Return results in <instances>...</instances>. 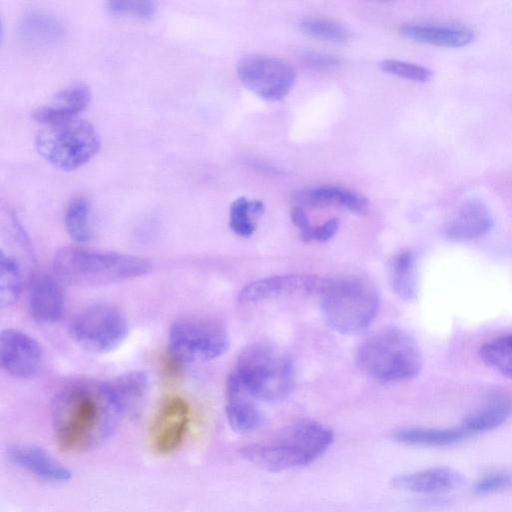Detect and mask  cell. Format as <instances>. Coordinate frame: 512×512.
Instances as JSON below:
<instances>
[{"label":"cell","instance_id":"d6a6232c","mask_svg":"<svg viewBox=\"0 0 512 512\" xmlns=\"http://www.w3.org/2000/svg\"><path fill=\"white\" fill-rule=\"evenodd\" d=\"M512 485V473L507 471L490 472L478 479L473 487L478 495L491 494Z\"/></svg>","mask_w":512,"mask_h":512},{"label":"cell","instance_id":"277c9868","mask_svg":"<svg viewBox=\"0 0 512 512\" xmlns=\"http://www.w3.org/2000/svg\"><path fill=\"white\" fill-rule=\"evenodd\" d=\"M354 358L361 371L385 383L410 380L422 368L417 343L398 327L381 328L365 337L358 344Z\"/></svg>","mask_w":512,"mask_h":512},{"label":"cell","instance_id":"83f0119b","mask_svg":"<svg viewBox=\"0 0 512 512\" xmlns=\"http://www.w3.org/2000/svg\"><path fill=\"white\" fill-rule=\"evenodd\" d=\"M479 354L487 366L512 379V334L483 343Z\"/></svg>","mask_w":512,"mask_h":512},{"label":"cell","instance_id":"ffe728a7","mask_svg":"<svg viewBox=\"0 0 512 512\" xmlns=\"http://www.w3.org/2000/svg\"><path fill=\"white\" fill-rule=\"evenodd\" d=\"M462 481L463 478L457 471L442 466L398 475L391 480V484L408 492L441 494L456 489Z\"/></svg>","mask_w":512,"mask_h":512},{"label":"cell","instance_id":"f546056e","mask_svg":"<svg viewBox=\"0 0 512 512\" xmlns=\"http://www.w3.org/2000/svg\"><path fill=\"white\" fill-rule=\"evenodd\" d=\"M300 29L307 35L328 42L342 43L348 39V31L341 24L321 18H308L300 23Z\"/></svg>","mask_w":512,"mask_h":512},{"label":"cell","instance_id":"ac0fdd59","mask_svg":"<svg viewBox=\"0 0 512 512\" xmlns=\"http://www.w3.org/2000/svg\"><path fill=\"white\" fill-rule=\"evenodd\" d=\"M9 460L36 476L49 482H64L70 479V470L45 450L32 445H14L7 450Z\"/></svg>","mask_w":512,"mask_h":512},{"label":"cell","instance_id":"d6986e66","mask_svg":"<svg viewBox=\"0 0 512 512\" xmlns=\"http://www.w3.org/2000/svg\"><path fill=\"white\" fill-rule=\"evenodd\" d=\"M293 199L309 207L340 206L359 215H365L369 210V201L365 196L335 185L304 188L295 191Z\"/></svg>","mask_w":512,"mask_h":512},{"label":"cell","instance_id":"4dcf8cb0","mask_svg":"<svg viewBox=\"0 0 512 512\" xmlns=\"http://www.w3.org/2000/svg\"><path fill=\"white\" fill-rule=\"evenodd\" d=\"M379 67L386 73L415 82H427L433 77V71L431 69L401 60H382L379 62Z\"/></svg>","mask_w":512,"mask_h":512},{"label":"cell","instance_id":"ba28073f","mask_svg":"<svg viewBox=\"0 0 512 512\" xmlns=\"http://www.w3.org/2000/svg\"><path fill=\"white\" fill-rule=\"evenodd\" d=\"M229 345L227 329L212 318H181L169 331L168 351L183 363L214 360L225 354Z\"/></svg>","mask_w":512,"mask_h":512},{"label":"cell","instance_id":"603a6c76","mask_svg":"<svg viewBox=\"0 0 512 512\" xmlns=\"http://www.w3.org/2000/svg\"><path fill=\"white\" fill-rule=\"evenodd\" d=\"M388 270L393 292L402 300H414L418 287L415 254L411 250L397 252L390 259Z\"/></svg>","mask_w":512,"mask_h":512},{"label":"cell","instance_id":"9c48e42d","mask_svg":"<svg viewBox=\"0 0 512 512\" xmlns=\"http://www.w3.org/2000/svg\"><path fill=\"white\" fill-rule=\"evenodd\" d=\"M70 332L80 347L91 353L103 354L123 342L128 324L125 315L114 305L95 303L75 315Z\"/></svg>","mask_w":512,"mask_h":512},{"label":"cell","instance_id":"4fadbf2b","mask_svg":"<svg viewBox=\"0 0 512 512\" xmlns=\"http://www.w3.org/2000/svg\"><path fill=\"white\" fill-rule=\"evenodd\" d=\"M325 280L306 274L275 275L258 279L241 289L238 299L254 303L275 297L320 293Z\"/></svg>","mask_w":512,"mask_h":512},{"label":"cell","instance_id":"d590c367","mask_svg":"<svg viewBox=\"0 0 512 512\" xmlns=\"http://www.w3.org/2000/svg\"><path fill=\"white\" fill-rule=\"evenodd\" d=\"M183 364V362L168 351L162 359V370L164 375L170 379L177 378L181 373Z\"/></svg>","mask_w":512,"mask_h":512},{"label":"cell","instance_id":"836d02e7","mask_svg":"<svg viewBox=\"0 0 512 512\" xmlns=\"http://www.w3.org/2000/svg\"><path fill=\"white\" fill-rule=\"evenodd\" d=\"M290 218L293 224L300 230V237L303 241H311L314 226L310 223L305 210L296 206L290 211Z\"/></svg>","mask_w":512,"mask_h":512},{"label":"cell","instance_id":"d4e9b609","mask_svg":"<svg viewBox=\"0 0 512 512\" xmlns=\"http://www.w3.org/2000/svg\"><path fill=\"white\" fill-rule=\"evenodd\" d=\"M511 413V404L497 398L465 417L462 429L467 433L485 432L502 425Z\"/></svg>","mask_w":512,"mask_h":512},{"label":"cell","instance_id":"8fae6325","mask_svg":"<svg viewBox=\"0 0 512 512\" xmlns=\"http://www.w3.org/2000/svg\"><path fill=\"white\" fill-rule=\"evenodd\" d=\"M191 425V408L182 397L170 395L162 399L148 429V442L153 452L168 455L176 452L186 440Z\"/></svg>","mask_w":512,"mask_h":512},{"label":"cell","instance_id":"8992f818","mask_svg":"<svg viewBox=\"0 0 512 512\" xmlns=\"http://www.w3.org/2000/svg\"><path fill=\"white\" fill-rule=\"evenodd\" d=\"M232 373L255 399L276 402L294 387V365L283 350L268 342H255L239 354Z\"/></svg>","mask_w":512,"mask_h":512},{"label":"cell","instance_id":"30bf717a","mask_svg":"<svg viewBox=\"0 0 512 512\" xmlns=\"http://www.w3.org/2000/svg\"><path fill=\"white\" fill-rule=\"evenodd\" d=\"M237 76L251 92L268 101L284 98L296 80L294 67L281 58L248 55L237 64Z\"/></svg>","mask_w":512,"mask_h":512},{"label":"cell","instance_id":"e0dca14e","mask_svg":"<svg viewBox=\"0 0 512 512\" xmlns=\"http://www.w3.org/2000/svg\"><path fill=\"white\" fill-rule=\"evenodd\" d=\"M254 400L231 372L226 381L225 413L234 431L247 433L260 427L262 415Z\"/></svg>","mask_w":512,"mask_h":512},{"label":"cell","instance_id":"9a60e30c","mask_svg":"<svg viewBox=\"0 0 512 512\" xmlns=\"http://www.w3.org/2000/svg\"><path fill=\"white\" fill-rule=\"evenodd\" d=\"M59 279L40 274L33 278L28 291V309L39 324L57 323L65 310V297Z\"/></svg>","mask_w":512,"mask_h":512},{"label":"cell","instance_id":"f1b7e54d","mask_svg":"<svg viewBox=\"0 0 512 512\" xmlns=\"http://www.w3.org/2000/svg\"><path fill=\"white\" fill-rule=\"evenodd\" d=\"M22 284V270L19 262L2 249L0 259V300L2 306H10L18 300Z\"/></svg>","mask_w":512,"mask_h":512},{"label":"cell","instance_id":"5bb4252c","mask_svg":"<svg viewBox=\"0 0 512 512\" xmlns=\"http://www.w3.org/2000/svg\"><path fill=\"white\" fill-rule=\"evenodd\" d=\"M493 227V217L479 198L466 199L446 221L444 235L454 241H470L486 235Z\"/></svg>","mask_w":512,"mask_h":512},{"label":"cell","instance_id":"44dd1931","mask_svg":"<svg viewBox=\"0 0 512 512\" xmlns=\"http://www.w3.org/2000/svg\"><path fill=\"white\" fill-rule=\"evenodd\" d=\"M400 32L416 42L449 48L467 46L475 37L472 29L458 24H408Z\"/></svg>","mask_w":512,"mask_h":512},{"label":"cell","instance_id":"4316f807","mask_svg":"<svg viewBox=\"0 0 512 512\" xmlns=\"http://www.w3.org/2000/svg\"><path fill=\"white\" fill-rule=\"evenodd\" d=\"M264 204L260 200H248L245 197L235 199L229 208V226L241 236L250 237L255 229L254 219L264 212Z\"/></svg>","mask_w":512,"mask_h":512},{"label":"cell","instance_id":"e575fe53","mask_svg":"<svg viewBox=\"0 0 512 512\" xmlns=\"http://www.w3.org/2000/svg\"><path fill=\"white\" fill-rule=\"evenodd\" d=\"M339 228V221L337 218H331L321 225L314 226L311 241L325 242L331 239Z\"/></svg>","mask_w":512,"mask_h":512},{"label":"cell","instance_id":"6da1fadb","mask_svg":"<svg viewBox=\"0 0 512 512\" xmlns=\"http://www.w3.org/2000/svg\"><path fill=\"white\" fill-rule=\"evenodd\" d=\"M126 416L111 380L72 382L53 401L55 442L63 452H86L107 439Z\"/></svg>","mask_w":512,"mask_h":512},{"label":"cell","instance_id":"1f68e13d","mask_svg":"<svg viewBox=\"0 0 512 512\" xmlns=\"http://www.w3.org/2000/svg\"><path fill=\"white\" fill-rule=\"evenodd\" d=\"M107 10L113 15H131L138 18L149 19L157 10L154 1H109Z\"/></svg>","mask_w":512,"mask_h":512},{"label":"cell","instance_id":"8d00e7d4","mask_svg":"<svg viewBox=\"0 0 512 512\" xmlns=\"http://www.w3.org/2000/svg\"><path fill=\"white\" fill-rule=\"evenodd\" d=\"M305 60L311 65L318 67H332L337 65L339 60L337 57L319 52L308 51L304 54Z\"/></svg>","mask_w":512,"mask_h":512},{"label":"cell","instance_id":"2e32d148","mask_svg":"<svg viewBox=\"0 0 512 512\" xmlns=\"http://www.w3.org/2000/svg\"><path fill=\"white\" fill-rule=\"evenodd\" d=\"M90 99L89 87L83 83H74L37 107L32 112V117L45 125L76 118V115L89 104Z\"/></svg>","mask_w":512,"mask_h":512},{"label":"cell","instance_id":"5b68a950","mask_svg":"<svg viewBox=\"0 0 512 512\" xmlns=\"http://www.w3.org/2000/svg\"><path fill=\"white\" fill-rule=\"evenodd\" d=\"M319 294L324 321L341 334L364 331L379 312L380 297L377 289L360 277L325 280Z\"/></svg>","mask_w":512,"mask_h":512},{"label":"cell","instance_id":"484cf974","mask_svg":"<svg viewBox=\"0 0 512 512\" xmlns=\"http://www.w3.org/2000/svg\"><path fill=\"white\" fill-rule=\"evenodd\" d=\"M64 223L69 236L78 243H86L93 237L91 209L83 196L73 198L67 206Z\"/></svg>","mask_w":512,"mask_h":512},{"label":"cell","instance_id":"7402d4cb","mask_svg":"<svg viewBox=\"0 0 512 512\" xmlns=\"http://www.w3.org/2000/svg\"><path fill=\"white\" fill-rule=\"evenodd\" d=\"M65 34L63 23L44 12H30L20 21L18 35L32 47H46L59 42Z\"/></svg>","mask_w":512,"mask_h":512},{"label":"cell","instance_id":"7a4b0ae2","mask_svg":"<svg viewBox=\"0 0 512 512\" xmlns=\"http://www.w3.org/2000/svg\"><path fill=\"white\" fill-rule=\"evenodd\" d=\"M333 442V432L319 422L299 420L272 437L241 448L248 462L266 471L280 472L314 462Z\"/></svg>","mask_w":512,"mask_h":512},{"label":"cell","instance_id":"7c38bea8","mask_svg":"<svg viewBox=\"0 0 512 512\" xmlns=\"http://www.w3.org/2000/svg\"><path fill=\"white\" fill-rule=\"evenodd\" d=\"M2 368L17 378H32L42 369L44 353L40 344L23 331L7 328L0 335Z\"/></svg>","mask_w":512,"mask_h":512},{"label":"cell","instance_id":"cb8c5ba5","mask_svg":"<svg viewBox=\"0 0 512 512\" xmlns=\"http://www.w3.org/2000/svg\"><path fill=\"white\" fill-rule=\"evenodd\" d=\"M467 433L460 428H405L394 434L404 445L418 447H446L462 441Z\"/></svg>","mask_w":512,"mask_h":512},{"label":"cell","instance_id":"52a82bcc","mask_svg":"<svg viewBox=\"0 0 512 512\" xmlns=\"http://www.w3.org/2000/svg\"><path fill=\"white\" fill-rule=\"evenodd\" d=\"M100 145L95 127L78 118L47 124L35 138L38 153L62 171H72L87 163Z\"/></svg>","mask_w":512,"mask_h":512},{"label":"cell","instance_id":"3957f363","mask_svg":"<svg viewBox=\"0 0 512 512\" xmlns=\"http://www.w3.org/2000/svg\"><path fill=\"white\" fill-rule=\"evenodd\" d=\"M53 269L57 278L63 282L101 285L146 275L151 270V264L131 254L68 246L56 252Z\"/></svg>","mask_w":512,"mask_h":512}]
</instances>
